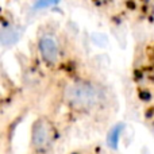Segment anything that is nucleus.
<instances>
[{
  "label": "nucleus",
  "mask_w": 154,
  "mask_h": 154,
  "mask_svg": "<svg viewBox=\"0 0 154 154\" xmlns=\"http://www.w3.org/2000/svg\"><path fill=\"white\" fill-rule=\"evenodd\" d=\"M103 100V89L88 80H73L62 91V101L75 112H91L97 108Z\"/></svg>",
  "instance_id": "f257e3e1"
},
{
  "label": "nucleus",
  "mask_w": 154,
  "mask_h": 154,
  "mask_svg": "<svg viewBox=\"0 0 154 154\" xmlns=\"http://www.w3.org/2000/svg\"><path fill=\"white\" fill-rule=\"evenodd\" d=\"M54 141H56L54 125L45 116L38 118L31 126V135H30L31 150L37 154H43L53 146Z\"/></svg>",
  "instance_id": "f03ea898"
},
{
  "label": "nucleus",
  "mask_w": 154,
  "mask_h": 154,
  "mask_svg": "<svg viewBox=\"0 0 154 154\" xmlns=\"http://www.w3.org/2000/svg\"><path fill=\"white\" fill-rule=\"evenodd\" d=\"M38 50H39L41 58L43 60V62L50 66H54L60 62L61 58V49L57 42V39H54L51 35H45L39 39L38 42Z\"/></svg>",
  "instance_id": "7ed1b4c3"
},
{
  "label": "nucleus",
  "mask_w": 154,
  "mask_h": 154,
  "mask_svg": "<svg viewBox=\"0 0 154 154\" xmlns=\"http://www.w3.org/2000/svg\"><path fill=\"white\" fill-rule=\"evenodd\" d=\"M18 38L19 34L15 29L7 27V29L0 30V43H3V45H11V43L16 42Z\"/></svg>",
  "instance_id": "20e7f679"
},
{
  "label": "nucleus",
  "mask_w": 154,
  "mask_h": 154,
  "mask_svg": "<svg viewBox=\"0 0 154 154\" xmlns=\"http://www.w3.org/2000/svg\"><path fill=\"white\" fill-rule=\"evenodd\" d=\"M58 0H38L37 4H35V7L37 8H43V7H49V5L54 4V3H57Z\"/></svg>",
  "instance_id": "39448f33"
}]
</instances>
